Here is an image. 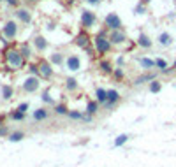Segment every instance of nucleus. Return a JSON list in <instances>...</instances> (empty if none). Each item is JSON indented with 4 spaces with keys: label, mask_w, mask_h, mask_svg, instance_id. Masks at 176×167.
<instances>
[{
    "label": "nucleus",
    "mask_w": 176,
    "mask_h": 167,
    "mask_svg": "<svg viewBox=\"0 0 176 167\" xmlns=\"http://www.w3.org/2000/svg\"><path fill=\"white\" fill-rule=\"evenodd\" d=\"M11 118L13 120H16V121H23V120H25V113H21V111H18V109H16V113H13V114H11Z\"/></svg>",
    "instance_id": "obj_31"
},
{
    "label": "nucleus",
    "mask_w": 176,
    "mask_h": 167,
    "mask_svg": "<svg viewBox=\"0 0 176 167\" xmlns=\"http://www.w3.org/2000/svg\"><path fill=\"white\" fill-rule=\"evenodd\" d=\"M9 6H18V0H7Z\"/></svg>",
    "instance_id": "obj_39"
},
{
    "label": "nucleus",
    "mask_w": 176,
    "mask_h": 167,
    "mask_svg": "<svg viewBox=\"0 0 176 167\" xmlns=\"http://www.w3.org/2000/svg\"><path fill=\"white\" fill-rule=\"evenodd\" d=\"M34 46H35V49H37V51H44V49L48 48V42H46V39H44V37H41V35H35Z\"/></svg>",
    "instance_id": "obj_13"
},
{
    "label": "nucleus",
    "mask_w": 176,
    "mask_h": 167,
    "mask_svg": "<svg viewBox=\"0 0 176 167\" xmlns=\"http://www.w3.org/2000/svg\"><path fill=\"white\" fill-rule=\"evenodd\" d=\"M148 90L152 91V93H159V91L162 90V83H159V81L155 79V81H152V83H150V88H148Z\"/></svg>",
    "instance_id": "obj_24"
},
{
    "label": "nucleus",
    "mask_w": 176,
    "mask_h": 167,
    "mask_svg": "<svg viewBox=\"0 0 176 167\" xmlns=\"http://www.w3.org/2000/svg\"><path fill=\"white\" fill-rule=\"evenodd\" d=\"M0 2H2V0H0Z\"/></svg>",
    "instance_id": "obj_42"
},
{
    "label": "nucleus",
    "mask_w": 176,
    "mask_h": 167,
    "mask_svg": "<svg viewBox=\"0 0 176 167\" xmlns=\"http://www.w3.org/2000/svg\"><path fill=\"white\" fill-rule=\"evenodd\" d=\"M155 63H157V67H159V69H162V70H166V69H167V62H166V60H162V58L155 60Z\"/></svg>",
    "instance_id": "obj_33"
},
{
    "label": "nucleus",
    "mask_w": 176,
    "mask_h": 167,
    "mask_svg": "<svg viewBox=\"0 0 176 167\" xmlns=\"http://www.w3.org/2000/svg\"><path fill=\"white\" fill-rule=\"evenodd\" d=\"M65 88H67L69 91L77 90V79H74V77H69V79L65 81Z\"/></svg>",
    "instance_id": "obj_20"
},
{
    "label": "nucleus",
    "mask_w": 176,
    "mask_h": 167,
    "mask_svg": "<svg viewBox=\"0 0 176 167\" xmlns=\"http://www.w3.org/2000/svg\"><path fill=\"white\" fill-rule=\"evenodd\" d=\"M79 46V48H88V42H90V37H88V34L86 32H79L76 37V41H74Z\"/></svg>",
    "instance_id": "obj_11"
},
{
    "label": "nucleus",
    "mask_w": 176,
    "mask_h": 167,
    "mask_svg": "<svg viewBox=\"0 0 176 167\" xmlns=\"http://www.w3.org/2000/svg\"><path fill=\"white\" fill-rule=\"evenodd\" d=\"M116 102H120V93L116 90H107V100H106L104 107L106 109H111Z\"/></svg>",
    "instance_id": "obj_6"
},
{
    "label": "nucleus",
    "mask_w": 176,
    "mask_h": 167,
    "mask_svg": "<svg viewBox=\"0 0 176 167\" xmlns=\"http://www.w3.org/2000/svg\"><path fill=\"white\" fill-rule=\"evenodd\" d=\"M114 77H116V79H123V70L116 69V70H114Z\"/></svg>",
    "instance_id": "obj_36"
},
{
    "label": "nucleus",
    "mask_w": 176,
    "mask_h": 167,
    "mask_svg": "<svg viewBox=\"0 0 176 167\" xmlns=\"http://www.w3.org/2000/svg\"><path fill=\"white\" fill-rule=\"evenodd\" d=\"M21 90L23 91H27V93H34V91H37L39 90V79L37 77H28L25 83L21 84Z\"/></svg>",
    "instance_id": "obj_4"
},
{
    "label": "nucleus",
    "mask_w": 176,
    "mask_h": 167,
    "mask_svg": "<svg viewBox=\"0 0 176 167\" xmlns=\"http://www.w3.org/2000/svg\"><path fill=\"white\" fill-rule=\"evenodd\" d=\"M159 42H160L162 46H169V44L173 42V39H171V35H169L167 32H164V34L159 35Z\"/></svg>",
    "instance_id": "obj_19"
},
{
    "label": "nucleus",
    "mask_w": 176,
    "mask_h": 167,
    "mask_svg": "<svg viewBox=\"0 0 176 167\" xmlns=\"http://www.w3.org/2000/svg\"><path fill=\"white\" fill-rule=\"evenodd\" d=\"M7 134V128L6 127H0V135H6Z\"/></svg>",
    "instance_id": "obj_38"
},
{
    "label": "nucleus",
    "mask_w": 176,
    "mask_h": 167,
    "mask_svg": "<svg viewBox=\"0 0 176 167\" xmlns=\"http://www.w3.org/2000/svg\"><path fill=\"white\" fill-rule=\"evenodd\" d=\"M127 141H129V135L122 134V135H118V137H116V141H114V146H123Z\"/></svg>",
    "instance_id": "obj_27"
},
{
    "label": "nucleus",
    "mask_w": 176,
    "mask_h": 167,
    "mask_svg": "<svg viewBox=\"0 0 176 167\" xmlns=\"http://www.w3.org/2000/svg\"><path fill=\"white\" fill-rule=\"evenodd\" d=\"M27 109H28V104H27V102H23V104L18 106V111H21V113H25Z\"/></svg>",
    "instance_id": "obj_37"
},
{
    "label": "nucleus",
    "mask_w": 176,
    "mask_h": 167,
    "mask_svg": "<svg viewBox=\"0 0 176 167\" xmlns=\"http://www.w3.org/2000/svg\"><path fill=\"white\" fill-rule=\"evenodd\" d=\"M139 63H141V67H143V69H153L155 65H157V63H155V60H150V58H139Z\"/></svg>",
    "instance_id": "obj_17"
},
{
    "label": "nucleus",
    "mask_w": 176,
    "mask_h": 167,
    "mask_svg": "<svg viewBox=\"0 0 176 167\" xmlns=\"http://www.w3.org/2000/svg\"><path fill=\"white\" fill-rule=\"evenodd\" d=\"M137 44H139L141 48H150V46H152V39H150L148 35L141 34V35H139V39H137Z\"/></svg>",
    "instance_id": "obj_16"
},
{
    "label": "nucleus",
    "mask_w": 176,
    "mask_h": 167,
    "mask_svg": "<svg viewBox=\"0 0 176 167\" xmlns=\"http://www.w3.org/2000/svg\"><path fill=\"white\" fill-rule=\"evenodd\" d=\"M49 60H51V63H55V65H62L63 56H62V53H53V55L49 56Z\"/></svg>",
    "instance_id": "obj_23"
},
{
    "label": "nucleus",
    "mask_w": 176,
    "mask_h": 167,
    "mask_svg": "<svg viewBox=\"0 0 176 167\" xmlns=\"http://www.w3.org/2000/svg\"><path fill=\"white\" fill-rule=\"evenodd\" d=\"M173 69H176V62H174V65H173Z\"/></svg>",
    "instance_id": "obj_41"
},
{
    "label": "nucleus",
    "mask_w": 176,
    "mask_h": 167,
    "mask_svg": "<svg viewBox=\"0 0 176 167\" xmlns=\"http://www.w3.org/2000/svg\"><path fill=\"white\" fill-rule=\"evenodd\" d=\"M86 2H88V4H92V6H97L100 0H86Z\"/></svg>",
    "instance_id": "obj_40"
},
{
    "label": "nucleus",
    "mask_w": 176,
    "mask_h": 167,
    "mask_svg": "<svg viewBox=\"0 0 176 167\" xmlns=\"http://www.w3.org/2000/svg\"><path fill=\"white\" fill-rule=\"evenodd\" d=\"M100 70L106 72V74H111V72H113L111 63H109V62H100Z\"/></svg>",
    "instance_id": "obj_29"
},
{
    "label": "nucleus",
    "mask_w": 176,
    "mask_h": 167,
    "mask_svg": "<svg viewBox=\"0 0 176 167\" xmlns=\"http://www.w3.org/2000/svg\"><path fill=\"white\" fill-rule=\"evenodd\" d=\"M7 62L13 67H16V69H21L25 65V56L21 55V51H18V49H11L7 53Z\"/></svg>",
    "instance_id": "obj_2"
},
{
    "label": "nucleus",
    "mask_w": 176,
    "mask_h": 167,
    "mask_svg": "<svg viewBox=\"0 0 176 167\" xmlns=\"http://www.w3.org/2000/svg\"><path fill=\"white\" fill-rule=\"evenodd\" d=\"M79 67H81L79 58H77L76 55H70L69 58H67V69H69L70 72H76V70H79Z\"/></svg>",
    "instance_id": "obj_10"
},
{
    "label": "nucleus",
    "mask_w": 176,
    "mask_h": 167,
    "mask_svg": "<svg viewBox=\"0 0 176 167\" xmlns=\"http://www.w3.org/2000/svg\"><path fill=\"white\" fill-rule=\"evenodd\" d=\"M30 74H35V76H41V70H39V65H30Z\"/></svg>",
    "instance_id": "obj_34"
},
{
    "label": "nucleus",
    "mask_w": 176,
    "mask_h": 167,
    "mask_svg": "<svg viewBox=\"0 0 176 167\" xmlns=\"http://www.w3.org/2000/svg\"><path fill=\"white\" fill-rule=\"evenodd\" d=\"M21 139H25V134L23 132H13L9 135V141H11V143H18V141H21Z\"/></svg>",
    "instance_id": "obj_25"
},
{
    "label": "nucleus",
    "mask_w": 176,
    "mask_h": 167,
    "mask_svg": "<svg viewBox=\"0 0 176 167\" xmlns=\"http://www.w3.org/2000/svg\"><path fill=\"white\" fill-rule=\"evenodd\" d=\"M16 32H18V27H16L14 21H7L6 25H4V37L6 39H14Z\"/></svg>",
    "instance_id": "obj_5"
},
{
    "label": "nucleus",
    "mask_w": 176,
    "mask_h": 167,
    "mask_svg": "<svg viewBox=\"0 0 176 167\" xmlns=\"http://www.w3.org/2000/svg\"><path fill=\"white\" fill-rule=\"evenodd\" d=\"M21 55L25 56V58H30V56H32V49H30V46H28V44H21Z\"/></svg>",
    "instance_id": "obj_26"
},
{
    "label": "nucleus",
    "mask_w": 176,
    "mask_h": 167,
    "mask_svg": "<svg viewBox=\"0 0 176 167\" xmlns=\"http://www.w3.org/2000/svg\"><path fill=\"white\" fill-rule=\"evenodd\" d=\"M134 13H136V14H143V13H144V4H137V6L134 7Z\"/></svg>",
    "instance_id": "obj_35"
},
{
    "label": "nucleus",
    "mask_w": 176,
    "mask_h": 167,
    "mask_svg": "<svg viewBox=\"0 0 176 167\" xmlns=\"http://www.w3.org/2000/svg\"><path fill=\"white\" fill-rule=\"evenodd\" d=\"M32 116H34V120H35V121H42V120H46V118H48V111L41 107V109H35Z\"/></svg>",
    "instance_id": "obj_15"
},
{
    "label": "nucleus",
    "mask_w": 176,
    "mask_h": 167,
    "mask_svg": "<svg viewBox=\"0 0 176 167\" xmlns=\"http://www.w3.org/2000/svg\"><path fill=\"white\" fill-rule=\"evenodd\" d=\"M16 18H18L21 23H30V21H32V16H30V13H28L27 9H18V11H16Z\"/></svg>",
    "instance_id": "obj_12"
},
{
    "label": "nucleus",
    "mask_w": 176,
    "mask_h": 167,
    "mask_svg": "<svg viewBox=\"0 0 176 167\" xmlns=\"http://www.w3.org/2000/svg\"><path fill=\"white\" fill-rule=\"evenodd\" d=\"M104 25L111 30H120L122 28V20L116 13H109L107 16L104 18Z\"/></svg>",
    "instance_id": "obj_3"
},
{
    "label": "nucleus",
    "mask_w": 176,
    "mask_h": 167,
    "mask_svg": "<svg viewBox=\"0 0 176 167\" xmlns=\"http://www.w3.org/2000/svg\"><path fill=\"white\" fill-rule=\"evenodd\" d=\"M42 102H44V104H51V102H53V98H51V95H49L48 90L42 93Z\"/></svg>",
    "instance_id": "obj_32"
},
{
    "label": "nucleus",
    "mask_w": 176,
    "mask_h": 167,
    "mask_svg": "<svg viewBox=\"0 0 176 167\" xmlns=\"http://www.w3.org/2000/svg\"><path fill=\"white\" fill-rule=\"evenodd\" d=\"M39 70H41L42 77H51L53 76V69H51V63L48 60H41L39 62Z\"/></svg>",
    "instance_id": "obj_8"
},
{
    "label": "nucleus",
    "mask_w": 176,
    "mask_h": 167,
    "mask_svg": "<svg viewBox=\"0 0 176 167\" xmlns=\"http://www.w3.org/2000/svg\"><path fill=\"white\" fill-rule=\"evenodd\" d=\"M93 23H95V14L90 13V11H83L81 13V25L84 28H90Z\"/></svg>",
    "instance_id": "obj_7"
},
{
    "label": "nucleus",
    "mask_w": 176,
    "mask_h": 167,
    "mask_svg": "<svg viewBox=\"0 0 176 167\" xmlns=\"http://www.w3.org/2000/svg\"><path fill=\"white\" fill-rule=\"evenodd\" d=\"M95 95H97L99 104H106V100H107V90H104V88H97Z\"/></svg>",
    "instance_id": "obj_14"
},
{
    "label": "nucleus",
    "mask_w": 176,
    "mask_h": 167,
    "mask_svg": "<svg viewBox=\"0 0 176 167\" xmlns=\"http://www.w3.org/2000/svg\"><path fill=\"white\" fill-rule=\"evenodd\" d=\"M93 42H95V49H97L100 55H106V53L111 49V41L106 37V30H100Z\"/></svg>",
    "instance_id": "obj_1"
},
{
    "label": "nucleus",
    "mask_w": 176,
    "mask_h": 167,
    "mask_svg": "<svg viewBox=\"0 0 176 167\" xmlns=\"http://www.w3.org/2000/svg\"><path fill=\"white\" fill-rule=\"evenodd\" d=\"M97 109H99V102H88V106H86V114L93 116V114L97 113Z\"/></svg>",
    "instance_id": "obj_21"
},
{
    "label": "nucleus",
    "mask_w": 176,
    "mask_h": 167,
    "mask_svg": "<svg viewBox=\"0 0 176 167\" xmlns=\"http://www.w3.org/2000/svg\"><path fill=\"white\" fill-rule=\"evenodd\" d=\"M67 116H69L70 120H83L84 118L79 111H69V114H67Z\"/></svg>",
    "instance_id": "obj_30"
},
{
    "label": "nucleus",
    "mask_w": 176,
    "mask_h": 167,
    "mask_svg": "<svg viewBox=\"0 0 176 167\" xmlns=\"http://www.w3.org/2000/svg\"><path fill=\"white\" fill-rule=\"evenodd\" d=\"M109 41L113 42V44H123V42L127 41V37L123 32H120V30H113L111 35H109Z\"/></svg>",
    "instance_id": "obj_9"
},
{
    "label": "nucleus",
    "mask_w": 176,
    "mask_h": 167,
    "mask_svg": "<svg viewBox=\"0 0 176 167\" xmlns=\"http://www.w3.org/2000/svg\"><path fill=\"white\" fill-rule=\"evenodd\" d=\"M55 113L56 114H69V109H67V106L65 104H58L55 107Z\"/></svg>",
    "instance_id": "obj_28"
},
{
    "label": "nucleus",
    "mask_w": 176,
    "mask_h": 167,
    "mask_svg": "<svg viewBox=\"0 0 176 167\" xmlns=\"http://www.w3.org/2000/svg\"><path fill=\"white\" fill-rule=\"evenodd\" d=\"M13 93H14V90H13V86H2V97L6 98H13Z\"/></svg>",
    "instance_id": "obj_22"
},
{
    "label": "nucleus",
    "mask_w": 176,
    "mask_h": 167,
    "mask_svg": "<svg viewBox=\"0 0 176 167\" xmlns=\"http://www.w3.org/2000/svg\"><path fill=\"white\" fill-rule=\"evenodd\" d=\"M146 81H155V74H144V76L137 77L134 81V84H143V83H146Z\"/></svg>",
    "instance_id": "obj_18"
}]
</instances>
